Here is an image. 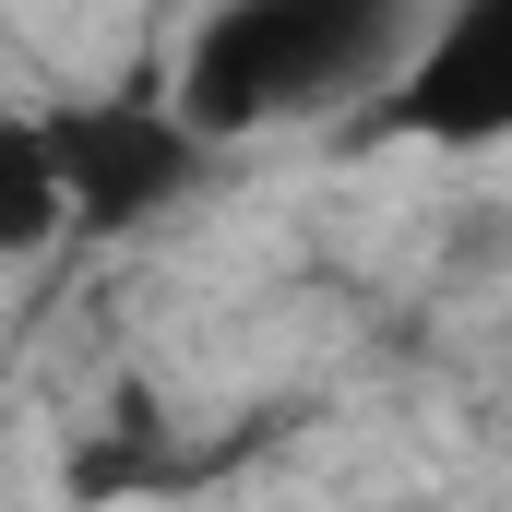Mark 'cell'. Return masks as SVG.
I'll list each match as a JSON object with an SVG mask.
<instances>
[{
  "label": "cell",
  "mask_w": 512,
  "mask_h": 512,
  "mask_svg": "<svg viewBox=\"0 0 512 512\" xmlns=\"http://www.w3.org/2000/svg\"><path fill=\"white\" fill-rule=\"evenodd\" d=\"M417 12L429 0H203L155 84L215 155L298 120H358L405 60Z\"/></svg>",
  "instance_id": "6da1fadb"
},
{
  "label": "cell",
  "mask_w": 512,
  "mask_h": 512,
  "mask_svg": "<svg viewBox=\"0 0 512 512\" xmlns=\"http://www.w3.org/2000/svg\"><path fill=\"white\" fill-rule=\"evenodd\" d=\"M358 143L393 155H501L512 143V0H429L382 96L358 108Z\"/></svg>",
  "instance_id": "7a4b0ae2"
},
{
  "label": "cell",
  "mask_w": 512,
  "mask_h": 512,
  "mask_svg": "<svg viewBox=\"0 0 512 512\" xmlns=\"http://www.w3.org/2000/svg\"><path fill=\"white\" fill-rule=\"evenodd\" d=\"M60 131H72V191H84V239H120V227H155L203 167L215 143L167 108V84H108V96H60Z\"/></svg>",
  "instance_id": "3957f363"
},
{
  "label": "cell",
  "mask_w": 512,
  "mask_h": 512,
  "mask_svg": "<svg viewBox=\"0 0 512 512\" xmlns=\"http://www.w3.org/2000/svg\"><path fill=\"white\" fill-rule=\"evenodd\" d=\"M72 239H84V191H72L60 96H0V262H48Z\"/></svg>",
  "instance_id": "277c9868"
}]
</instances>
